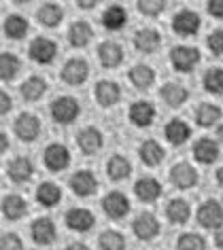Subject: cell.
Here are the masks:
<instances>
[{
  "instance_id": "obj_27",
  "label": "cell",
  "mask_w": 223,
  "mask_h": 250,
  "mask_svg": "<svg viewBox=\"0 0 223 250\" xmlns=\"http://www.w3.org/2000/svg\"><path fill=\"white\" fill-rule=\"evenodd\" d=\"M36 17H39V21L43 26L55 28V26H60L62 17H64V9L55 2H45L39 7V11H36Z\"/></svg>"
},
{
  "instance_id": "obj_4",
  "label": "cell",
  "mask_w": 223,
  "mask_h": 250,
  "mask_svg": "<svg viewBox=\"0 0 223 250\" xmlns=\"http://www.w3.org/2000/svg\"><path fill=\"white\" fill-rule=\"evenodd\" d=\"M13 129H15V136L22 142H34L41 134V121L32 112H22V115L15 119Z\"/></svg>"
},
{
  "instance_id": "obj_24",
  "label": "cell",
  "mask_w": 223,
  "mask_h": 250,
  "mask_svg": "<svg viewBox=\"0 0 223 250\" xmlns=\"http://www.w3.org/2000/svg\"><path fill=\"white\" fill-rule=\"evenodd\" d=\"M187 98H189V91H187V87L181 85V83H166L162 87V100L170 106V108L183 106L187 102Z\"/></svg>"
},
{
  "instance_id": "obj_50",
  "label": "cell",
  "mask_w": 223,
  "mask_h": 250,
  "mask_svg": "<svg viewBox=\"0 0 223 250\" xmlns=\"http://www.w3.org/2000/svg\"><path fill=\"white\" fill-rule=\"evenodd\" d=\"M217 183H219V187H223V166L217 170Z\"/></svg>"
},
{
  "instance_id": "obj_8",
  "label": "cell",
  "mask_w": 223,
  "mask_h": 250,
  "mask_svg": "<svg viewBox=\"0 0 223 250\" xmlns=\"http://www.w3.org/2000/svg\"><path fill=\"white\" fill-rule=\"evenodd\" d=\"M132 231L134 235L138 237V240H153L157 233H159V221L156 214H151V212H140L138 216L134 218L132 223Z\"/></svg>"
},
{
  "instance_id": "obj_23",
  "label": "cell",
  "mask_w": 223,
  "mask_h": 250,
  "mask_svg": "<svg viewBox=\"0 0 223 250\" xmlns=\"http://www.w3.org/2000/svg\"><path fill=\"white\" fill-rule=\"evenodd\" d=\"M34 176V166L32 161L28 157H15L11 159L9 164V178L13 180V183H28L30 178Z\"/></svg>"
},
{
  "instance_id": "obj_12",
  "label": "cell",
  "mask_w": 223,
  "mask_h": 250,
  "mask_svg": "<svg viewBox=\"0 0 223 250\" xmlns=\"http://www.w3.org/2000/svg\"><path fill=\"white\" fill-rule=\"evenodd\" d=\"M77 145L85 155H96L104 145L102 132L98 127H94V125H88V127H83L77 134Z\"/></svg>"
},
{
  "instance_id": "obj_43",
  "label": "cell",
  "mask_w": 223,
  "mask_h": 250,
  "mask_svg": "<svg viewBox=\"0 0 223 250\" xmlns=\"http://www.w3.org/2000/svg\"><path fill=\"white\" fill-rule=\"evenodd\" d=\"M0 250H23V242L20 240V235L7 233L0 237Z\"/></svg>"
},
{
  "instance_id": "obj_39",
  "label": "cell",
  "mask_w": 223,
  "mask_h": 250,
  "mask_svg": "<svg viewBox=\"0 0 223 250\" xmlns=\"http://www.w3.org/2000/svg\"><path fill=\"white\" fill-rule=\"evenodd\" d=\"M204 89L215 96L223 93V68H208L204 72Z\"/></svg>"
},
{
  "instance_id": "obj_29",
  "label": "cell",
  "mask_w": 223,
  "mask_h": 250,
  "mask_svg": "<svg viewBox=\"0 0 223 250\" xmlns=\"http://www.w3.org/2000/svg\"><path fill=\"white\" fill-rule=\"evenodd\" d=\"M130 83H132L136 89H149L156 81V72L153 68H149L147 64H136L132 70H130Z\"/></svg>"
},
{
  "instance_id": "obj_25",
  "label": "cell",
  "mask_w": 223,
  "mask_h": 250,
  "mask_svg": "<svg viewBox=\"0 0 223 250\" xmlns=\"http://www.w3.org/2000/svg\"><path fill=\"white\" fill-rule=\"evenodd\" d=\"M45 91H47V81L43 79V77H39V74H34V77L26 79L22 83V87H20L22 98L28 100V102H36L39 98L45 96Z\"/></svg>"
},
{
  "instance_id": "obj_34",
  "label": "cell",
  "mask_w": 223,
  "mask_h": 250,
  "mask_svg": "<svg viewBox=\"0 0 223 250\" xmlns=\"http://www.w3.org/2000/svg\"><path fill=\"white\" fill-rule=\"evenodd\" d=\"M36 199H39L41 206H45V208H51V206H58L60 199H62V191L60 187L55 183H43L39 189H36Z\"/></svg>"
},
{
  "instance_id": "obj_3",
  "label": "cell",
  "mask_w": 223,
  "mask_h": 250,
  "mask_svg": "<svg viewBox=\"0 0 223 250\" xmlns=\"http://www.w3.org/2000/svg\"><path fill=\"white\" fill-rule=\"evenodd\" d=\"M198 223L204 229H221L223 227V206L215 199H206L198 208Z\"/></svg>"
},
{
  "instance_id": "obj_13",
  "label": "cell",
  "mask_w": 223,
  "mask_h": 250,
  "mask_svg": "<svg viewBox=\"0 0 223 250\" xmlns=\"http://www.w3.org/2000/svg\"><path fill=\"white\" fill-rule=\"evenodd\" d=\"M30 233H32V240L34 244H39V246H49V244L55 242V225L49 216H41L36 218L32 223V227H30Z\"/></svg>"
},
{
  "instance_id": "obj_49",
  "label": "cell",
  "mask_w": 223,
  "mask_h": 250,
  "mask_svg": "<svg viewBox=\"0 0 223 250\" xmlns=\"http://www.w3.org/2000/svg\"><path fill=\"white\" fill-rule=\"evenodd\" d=\"M77 4H79V7H81V9H94L98 2H96V0H79Z\"/></svg>"
},
{
  "instance_id": "obj_16",
  "label": "cell",
  "mask_w": 223,
  "mask_h": 250,
  "mask_svg": "<svg viewBox=\"0 0 223 250\" xmlns=\"http://www.w3.org/2000/svg\"><path fill=\"white\" fill-rule=\"evenodd\" d=\"M94 223H96L94 214L85 208H72L66 212V225H68V229H72V231L85 233V231H89L94 227Z\"/></svg>"
},
{
  "instance_id": "obj_26",
  "label": "cell",
  "mask_w": 223,
  "mask_h": 250,
  "mask_svg": "<svg viewBox=\"0 0 223 250\" xmlns=\"http://www.w3.org/2000/svg\"><path fill=\"white\" fill-rule=\"evenodd\" d=\"M138 155H140V159L145 161L147 166H159L164 161V157H166V151H164V146L159 145L157 140H145L140 145V148H138Z\"/></svg>"
},
{
  "instance_id": "obj_41",
  "label": "cell",
  "mask_w": 223,
  "mask_h": 250,
  "mask_svg": "<svg viewBox=\"0 0 223 250\" xmlns=\"http://www.w3.org/2000/svg\"><path fill=\"white\" fill-rule=\"evenodd\" d=\"M136 9L147 17H157L166 9V2L164 0H140V2L136 4Z\"/></svg>"
},
{
  "instance_id": "obj_18",
  "label": "cell",
  "mask_w": 223,
  "mask_h": 250,
  "mask_svg": "<svg viewBox=\"0 0 223 250\" xmlns=\"http://www.w3.org/2000/svg\"><path fill=\"white\" fill-rule=\"evenodd\" d=\"M194 157L204 166H210L219 159V145L213 138H200L194 145Z\"/></svg>"
},
{
  "instance_id": "obj_45",
  "label": "cell",
  "mask_w": 223,
  "mask_h": 250,
  "mask_svg": "<svg viewBox=\"0 0 223 250\" xmlns=\"http://www.w3.org/2000/svg\"><path fill=\"white\" fill-rule=\"evenodd\" d=\"M11 106H13V102H11V96L7 91H0V117L7 115V112L11 110Z\"/></svg>"
},
{
  "instance_id": "obj_22",
  "label": "cell",
  "mask_w": 223,
  "mask_h": 250,
  "mask_svg": "<svg viewBox=\"0 0 223 250\" xmlns=\"http://www.w3.org/2000/svg\"><path fill=\"white\" fill-rule=\"evenodd\" d=\"M98 58L104 68H117L123 62V49L113 41H104L98 47Z\"/></svg>"
},
{
  "instance_id": "obj_6",
  "label": "cell",
  "mask_w": 223,
  "mask_h": 250,
  "mask_svg": "<svg viewBox=\"0 0 223 250\" xmlns=\"http://www.w3.org/2000/svg\"><path fill=\"white\" fill-rule=\"evenodd\" d=\"M200 26H202L200 17L191 9H183L172 17V30H175L178 36H194V34H198Z\"/></svg>"
},
{
  "instance_id": "obj_14",
  "label": "cell",
  "mask_w": 223,
  "mask_h": 250,
  "mask_svg": "<svg viewBox=\"0 0 223 250\" xmlns=\"http://www.w3.org/2000/svg\"><path fill=\"white\" fill-rule=\"evenodd\" d=\"M102 210H104V214L115 218V221L117 218H123L130 212V199L123 195V193L113 191L102 199Z\"/></svg>"
},
{
  "instance_id": "obj_33",
  "label": "cell",
  "mask_w": 223,
  "mask_h": 250,
  "mask_svg": "<svg viewBox=\"0 0 223 250\" xmlns=\"http://www.w3.org/2000/svg\"><path fill=\"white\" fill-rule=\"evenodd\" d=\"M219 119H221V108L210 102H202L196 108V123L200 125V127H210V125H215Z\"/></svg>"
},
{
  "instance_id": "obj_48",
  "label": "cell",
  "mask_w": 223,
  "mask_h": 250,
  "mask_svg": "<svg viewBox=\"0 0 223 250\" xmlns=\"http://www.w3.org/2000/svg\"><path fill=\"white\" fill-rule=\"evenodd\" d=\"M64 250H89V248L85 246V244H81V242H72V244H68Z\"/></svg>"
},
{
  "instance_id": "obj_44",
  "label": "cell",
  "mask_w": 223,
  "mask_h": 250,
  "mask_svg": "<svg viewBox=\"0 0 223 250\" xmlns=\"http://www.w3.org/2000/svg\"><path fill=\"white\" fill-rule=\"evenodd\" d=\"M206 11L217 20H223V0H210L206 4Z\"/></svg>"
},
{
  "instance_id": "obj_32",
  "label": "cell",
  "mask_w": 223,
  "mask_h": 250,
  "mask_svg": "<svg viewBox=\"0 0 223 250\" xmlns=\"http://www.w3.org/2000/svg\"><path fill=\"white\" fill-rule=\"evenodd\" d=\"M128 21V11L119 4H111L102 13V26L107 30H121Z\"/></svg>"
},
{
  "instance_id": "obj_1",
  "label": "cell",
  "mask_w": 223,
  "mask_h": 250,
  "mask_svg": "<svg viewBox=\"0 0 223 250\" xmlns=\"http://www.w3.org/2000/svg\"><path fill=\"white\" fill-rule=\"evenodd\" d=\"M81 115V106L70 96H60L58 100H53L51 104V117L55 123L68 125L72 121H77V117Z\"/></svg>"
},
{
  "instance_id": "obj_37",
  "label": "cell",
  "mask_w": 223,
  "mask_h": 250,
  "mask_svg": "<svg viewBox=\"0 0 223 250\" xmlns=\"http://www.w3.org/2000/svg\"><path fill=\"white\" fill-rule=\"evenodd\" d=\"M22 68V62L15 53H0V81H13Z\"/></svg>"
},
{
  "instance_id": "obj_17",
  "label": "cell",
  "mask_w": 223,
  "mask_h": 250,
  "mask_svg": "<svg viewBox=\"0 0 223 250\" xmlns=\"http://www.w3.org/2000/svg\"><path fill=\"white\" fill-rule=\"evenodd\" d=\"M159 45H162V34H159L157 30L142 28L134 34V47L138 49L140 53H153L159 49Z\"/></svg>"
},
{
  "instance_id": "obj_21",
  "label": "cell",
  "mask_w": 223,
  "mask_h": 250,
  "mask_svg": "<svg viewBox=\"0 0 223 250\" xmlns=\"http://www.w3.org/2000/svg\"><path fill=\"white\" fill-rule=\"evenodd\" d=\"M134 193H136V197H138L140 202H156V199L162 195V185H159L157 178L145 176V178L136 180Z\"/></svg>"
},
{
  "instance_id": "obj_11",
  "label": "cell",
  "mask_w": 223,
  "mask_h": 250,
  "mask_svg": "<svg viewBox=\"0 0 223 250\" xmlns=\"http://www.w3.org/2000/svg\"><path fill=\"white\" fill-rule=\"evenodd\" d=\"M70 189L77 193L79 197H89L98 191V178L94 172L89 170H79L70 176Z\"/></svg>"
},
{
  "instance_id": "obj_38",
  "label": "cell",
  "mask_w": 223,
  "mask_h": 250,
  "mask_svg": "<svg viewBox=\"0 0 223 250\" xmlns=\"http://www.w3.org/2000/svg\"><path fill=\"white\" fill-rule=\"evenodd\" d=\"M98 242H100L102 250H126V237L115 229L102 231L100 237H98Z\"/></svg>"
},
{
  "instance_id": "obj_28",
  "label": "cell",
  "mask_w": 223,
  "mask_h": 250,
  "mask_svg": "<svg viewBox=\"0 0 223 250\" xmlns=\"http://www.w3.org/2000/svg\"><path fill=\"white\" fill-rule=\"evenodd\" d=\"M189 214H191V208L185 199L177 197V199H170L168 206H166V216L172 225H183L189 221Z\"/></svg>"
},
{
  "instance_id": "obj_36",
  "label": "cell",
  "mask_w": 223,
  "mask_h": 250,
  "mask_svg": "<svg viewBox=\"0 0 223 250\" xmlns=\"http://www.w3.org/2000/svg\"><path fill=\"white\" fill-rule=\"evenodd\" d=\"M130 172H132V164H130L128 157H123V155H113V157L109 159L107 164V174L113 180H123L130 176Z\"/></svg>"
},
{
  "instance_id": "obj_5",
  "label": "cell",
  "mask_w": 223,
  "mask_h": 250,
  "mask_svg": "<svg viewBox=\"0 0 223 250\" xmlns=\"http://www.w3.org/2000/svg\"><path fill=\"white\" fill-rule=\"evenodd\" d=\"M43 161H45L47 170L62 172L70 164V151H68L62 142H51V145L45 148V153H43Z\"/></svg>"
},
{
  "instance_id": "obj_40",
  "label": "cell",
  "mask_w": 223,
  "mask_h": 250,
  "mask_svg": "<svg viewBox=\"0 0 223 250\" xmlns=\"http://www.w3.org/2000/svg\"><path fill=\"white\" fill-rule=\"evenodd\" d=\"M178 250H206V242L198 233H183L177 242Z\"/></svg>"
},
{
  "instance_id": "obj_51",
  "label": "cell",
  "mask_w": 223,
  "mask_h": 250,
  "mask_svg": "<svg viewBox=\"0 0 223 250\" xmlns=\"http://www.w3.org/2000/svg\"><path fill=\"white\" fill-rule=\"evenodd\" d=\"M217 136H219V140L223 142V125H221V127H219V129H217Z\"/></svg>"
},
{
  "instance_id": "obj_20",
  "label": "cell",
  "mask_w": 223,
  "mask_h": 250,
  "mask_svg": "<svg viewBox=\"0 0 223 250\" xmlns=\"http://www.w3.org/2000/svg\"><path fill=\"white\" fill-rule=\"evenodd\" d=\"M189 134H191V129H189V125L185 123L183 119H172V121H168L166 123V127H164L166 140H168L170 145H175V146L185 145V142L189 140Z\"/></svg>"
},
{
  "instance_id": "obj_46",
  "label": "cell",
  "mask_w": 223,
  "mask_h": 250,
  "mask_svg": "<svg viewBox=\"0 0 223 250\" xmlns=\"http://www.w3.org/2000/svg\"><path fill=\"white\" fill-rule=\"evenodd\" d=\"M7 148H9V138H7V134L4 132H0V155L7 151Z\"/></svg>"
},
{
  "instance_id": "obj_35",
  "label": "cell",
  "mask_w": 223,
  "mask_h": 250,
  "mask_svg": "<svg viewBox=\"0 0 223 250\" xmlns=\"http://www.w3.org/2000/svg\"><path fill=\"white\" fill-rule=\"evenodd\" d=\"M28 30H30V23L23 15H9L7 21H4V34L13 41L23 39L28 34Z\"/></svg>"
},
{
  "instance_id": "obj_31",
  "label": "cell",
  "mask_w": 223,
  "mask_h": 250,
  "mask_svg": "<svg viewBox=\"0 0 223 250\" xmlns=\"http://www.w3.org/2000/svg\"><path fill=\"white\" fill-rule=\"evenodd\" d=\"M91 34H94V30L88 21H74L68 28V42L72 47H85L91 41Z\"/></svg>"
},
{
  "instance_id": "obj_9",
  "label": "cell",
  "mask_w": 223,
  "mask_h": 250,
  "mask_svg": "<svg viewBox=\"0 0 223 250\" xmlns=\"http://www.w3.org/2000/svg\"><path fill=\"white\" fill-rule=\"evenodd\" d=\"M30 58H32L36 64H51L58 55V45L51 39H45V36H39L30 42Z\"/></svg>"
},
{
  "instance_id": "obj_15",
  "label": "cell",
  "mask_w": 223,
  "mask_h": 250,
  "mask_svg": "<svg viewBox=\"0 0 223 250\" xmlns=\"http://www.w3.org/2000/svg\"><path fill=\"white\" fill-rule=\"evenodd\" d=\"M130 121H132L136 127H149L156 119V106L147 100H138L130 106V112H128Z\"/></svg>"
},
{
  "instance_id": "obj_30",
  "label": "cell",
  "mask_w": 223,
  "mask_h": 250,
  "mask_svg": "<svg viewBox=\"0 0 223 250\" xmlns=\"http://www.w3.org/2000/svg\"><path fill=\"white\" fill-rule=\"evenodd\" d=\"M2 214L9 218V221H17L28 212V204L22 195H7L2 199Z\"/></svg>"
},
{
  "instance_id": "obj_7",
  "label": "cell",
  "mask_w": 223,
  "mask_h": 250,
  "mask_svg": "<svg viewBox=\"0 0 223 250\" xmlns=\"http://www.w3.org/2000/svg\"><path fill=\"white\" fill-rule=\"evenodd\" d=\"M170 183L177 187V189H191V187L198 185V172L196 167L187 164V161H178L170 167Z\"/></svg>"
},
{
  "instance_id": "obj_47",
  "label": "cell",
  "mask_w": 223,
  "mask_h": 250,
  "mask_svg": "<svg viewBox=\"0 0 223 250\" xmlns=\"http://www.w3.org/2000/svg\"><path fill=\"white\" fill-rule=\"evenodd\" d=\"M215 246L223 250V227L217 229V233H215Z\"/></svg>"
},
{
  "instance_id": "obj_42",
  "label": "cell",
  "mask_w": 223,
  "mask_h": 250,
  "mask_svg": "<svg viewBox=\"0 0 223 250\" xmlns=\"http://www.w3.org/2000/svg\"><path fill=\"white\" fill-rule=\"evenodd\" d=\"M206 45L215 55H223V30H215L213 34H208Z\"/></svg>"
},
{
  "instance_id": "obj_10",
  "label": "cell",
  "mask_w": 223,
  "mask_h": 250,
  "mask_svg": "<svg viewBox=\"0 0 223 250\" xmlns=\"http://www.w3.org/2000/svg\"><path fill=\"white\" fill-rule=\"evenodd\" d=\"M88 74H89V66L81 58H70L62 68V81L68 85H83Z\"/></svg>"
},
{
  "instance_id": "obj_2",
  "label": "cell",
  "mask_w": 223,
  "mask_h": 250,
  "mask_svg": "<svg viewBox=\"0 0 223 250\" xmlns=\"http://www.w3.org/2000/svg\"><path fill=\"white\" fill-rule=\"evenodd\" d=\"M170 64L177 72H191L200 64V51L196 47L178 45L170 51Z\"/></svg>"
},
{
  "instance_id": "obj_19",
  "label": "cell",
  "mask_w": 223,
  "mask_h": 250,
  "mask_svg": "<svg viewBox=\"0 0 223 250\" xmlns=\"http://www.w3.org/2000/svg\"><path fill=\"white\" fill-rule=\"evenodd\" d=\"M119 98H121V89L115 81H100V83L96 85V100L104 108L115 106L119 102Z\"/></svg>"
}]
</instances>
